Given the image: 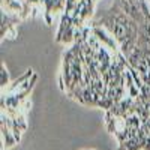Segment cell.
I'll return each instance as SVG.
<instances>
[{"label":"cell","instance_id":"obj_5","mask_svg":"<svg viewBox=\"0 0 150 150\" xmlns=\"http://www.w3.org/2000/svg\"><path fill=\"white\" fill-rule=\"evenodd\" d=\"M33 74H35V72H33V69H32V68H30V69H27V71H26V74L21 75L20 78H17L14 83H12V86L9 87L8 90H9V92H15V90L18 89V87H20L24 81H27V80H29V77H33Z\"/></svg>","mask_w":150,"mask_h":150},{"label":"cell","instance_id":"obj_4","mask_svg":"<svg viewBox=\"0 0 150 150\" xmlns=\"http://www.w3.org/2000/svg\"><path fill=\"white\" fill-rule=\"evenodd\" d=\"M135 48H137V38H131V39L122 42L119 50H120V54L128 59V57L135 51Z\"/></svg>","mask_w":150,"mask_h":150},{"label":"cell","instance_id":"obj_2","mask_svg":"<svg viewBox=\"0 0 150 150\" xmlns=\"http://www.w3.org/2000/svg\"><path fill=\"white\" fill-rule=\"evenodd\" d=\"M137 47L150 50V20L140 24L138 36H137Z\"/></svg>","mask_w":150,"mask_h":150},{"label":"cell","instance_id":"obj_8","mask_svg":"<svg viewBox=\"0 0 150 150\" xmlns=\"http://www.w3.org/2000/svg\"><path fill=\"white\" fill-rule=\"evenodd\" d=\"M60 2H63V3H66V0H60Z\"/></svg>","mask_w":150,"mask_h":150},{"label":"cell","instance_id":"obj_3","mask_svg":"<svg viewBox=\"0 0 150 150\" xmlns=\"http://www.w3.org/2000/svg\"><path fill=\"white\" fill-rule=\"evenodd\" d=\"M2 141H3V147H6V149L14 147L17 143L14 134H12V129L8 128L6 125H2Z\"/></svg>","mask_w":150,"mask_h":150},{"label":"cell","instance_id":"obj_10","mask_svg":"<svg viewBox=\"0 0 150 150\" xmlns=\"http://www.w3.org/2000/svg\"><path fill=\"white\" fill-rule=\"evenodd\" d=\"M149 114H150V107H149Z\"/></svg>","mask_w":150,"mask_h":150},{"label":"cell","instance_id":"obj_6","mask_svg":"<svg viewBox=\"0 0 150 150\" xmlns=\"http://www.w3.org/2000/svg\"><path fill=\"white\" fill-rule=\"evenodd\" d=\"M8 84H9V72L5 68V65H2V69H0V87L5 89Z\"/></svg>","mask_w":150,"mask_h":150},{"label":"cell","instance_id":"obj_1","mask_svg":"<svg viewBox=\"0 0 150 150\" xmlns=\"http://www.w3.org/2000/svg\"><path fill=\"white\" fill-rule=\"evenodd\" d=\"M92 33L99 39V42H101L102 45H105L107 48H110V50H112V51H117V48H120V47H117V41H116V38L112 36L111 33L108 35L107 33V29H101L99 26H93L92 27Z\"/></svg>","mask_w":150,"mask_h":150},{"label":"cell","instance_id":"obj_7","mask_svg":"<svg viewBox=\"0 0 150 150\" xmlns=\"http://www.w3.org/2000/svg\"><path fill=\"white\" fill-rule=\"evenodd\" d=\"M144 150H150V135L146 138V143H144Z\"/></svg>","mask_w":150,"mask_h":150},{"label":"cell","instance_id":"obj_9","mask_svg":"<svg viewBox=\"0 0 150 150\" xmlns=\"http://www.w3.org/2000/svg\"><path fill=\"white\" fill-rule=\"evenodd\" d=\"M147 3H149V6H150V0H147Z\"/></svg>","mask_w":150,"mask_h":150}]
</instances>
